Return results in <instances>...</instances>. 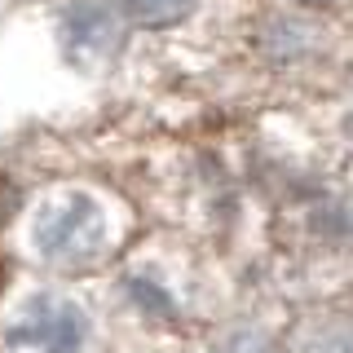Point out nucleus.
Wrapping results in <instances>:
<instances>
[{
    "label": "nucleus",
    "mask_w": 353,
    "mask_h": 353,
    "mask_svg": "<svg viewBox=\"0 0 353 353\" xmlns=\"http://www.w3.org/2000/svg\"><path fill=\"white\" fill-rule=\"evenodd\" d=\"M36 248L44 261L66 265V270H80L106 248V216L102 208L88 194L71 190L62 199H53L36 221Z\"/></svg>",
    "instance_id": "1"
},
{
    "label": "nucleus",
    "mask_w": 353,
    "mask_h": 353,
    "mask_svg": "<svg viewBox=\"0 0 353 353\" xmlns=\"http://www.w3.org/2000/svg\"><path fill=\"white\" fill-rule=\"evenodd\" d=\"M124 292H128V301H137L141 309H150V314H172L168 292L150 279H124Z\"/></svg>",
    "instance_id": "5"
},
{
    "label": "nucleus",
    "mask_w": 353,
    "mask_h": 353,
    "mask_svg": "<svg viewBox=\"0 0 353 353\" xmlns=\"http://www.w3.org/2000/svg\"><path fill=\"white\" fill-rule=\"evenodd\" d=\"M62 31L75 53H106L115 44V18L106 14V5H75L66 14Z\"/></svg>",
    "instance_id": "3"
},
{
    "label": "nucleus",
    "mask_w": 353,
    "mask_h": 353,
    "mask_svg": "<svg viewBox=\"0 0 353 353\" xmlns=\"http://www.w3.org/2000/svg\"><path fill=\"white\" fill-rule=\"evenodd\" d=\"M194 0H119V18L132 27H172L190 18Z\"/></svg>",
    "instance_id": "4"
},
{
    "label": "nucleus",
    "mask_w": 353,
    "mask_h": 353,
    "mask_svg": "<svg viewBox=\"0 0 353 353\" xmlns=\"http://www.w3.org/2000/svg\"><path fill=\"white\" fill-rule=\"evenodd\" d=\"M296 5H309V9H323V5H336V0H296Z\"/></svg>",
    "instance_id": "7"
},
{
    "label": "nucleus",
    "mask_w": 353,
    "mask_h": 353,
    "mask_svg": "<svg viewBox=\"0 0 353 353\" xmlns=\"http://www.w3.org/2000/svg\"><path fill=\"white\" fill-rule=\"evenodd\" d=\"M88 340L84 309L66 296L36 292L18 305L14 323L5 327V345L14 353H80Z\"/></svg>",
    "instance_id": "2"
},
{
    "label": "nucleus",
    "mask_w": 353,
    "mask_h": 353,
    "mask_svg": "<svg viewBox=\"0 0 353 353\" xmlns=\"http://www.w3.org/2000/svg\"><path fill=\"white\" fill-rule=\"evenodd\" d=\"M216 353H279V349H274V340L261 336V331H234V336L221 340Z\"/></svg>",
    "instance_id": "6"
}]
</instances>
